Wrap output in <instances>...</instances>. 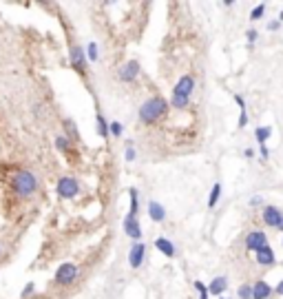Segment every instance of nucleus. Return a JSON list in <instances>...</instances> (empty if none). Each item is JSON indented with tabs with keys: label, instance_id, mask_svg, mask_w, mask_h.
Listing matches in <instances>:
<instances>
[{
	"label": "nucleus",
	"instance_id": "1",
	"mask_svg": "<svg viewBox=\"0 0 283 299\" xmlns=\"http://www.w3.org/2000/svg\"><path fill=\"white\" fill-rule=\"evenodd\" d=\"M9 186H11V193H14L16 197L27 199V197L36 195L38 186H40V180H38V175L33 173V171L22 169V171H16V173L11 175Z\"/></svg>",
	"mask_w": 283,
	"mask_h": 299
},
{
	"label": "nucleus",
	"instance_id": "2",
	"mask_svg": "<svg viewBox=\"0 0 283 299\" xmlns=\"http://www.w3.org/2000/svg\"><path fill=\"white\" fill-rule=\"evenodd\" d=\"M166 109H168V102H166L164 98L155 96L151 100H146V102L140 107V120L146 122V124H155L159 118L166 115Z\"/></svg>",
	"mask_w": 283,
	"mask_h": 299
},
{
	"label": "nucleus",
	"instance_id": "3",
	"mask_svg": "<svg viewBox=\"0 0 283 299\" xmlns=\"http://www.w3.org/2000/svg\"><path fill=\"white\" fill-rule=\"evenodd\" d=\"M55 193H58L60 199H73L80 195V182L73 175H62L55 184Z\"/></svg>",
	"mask_w": 283,
	"mask_h": 299
},
{
	"label": "nucleus",
	"instance_id": "4",
	"mask_svg": "<svg viewBox=\"0 0 283 299\" xmlns=\"http://www.w3.org/2000/svg\"><path fill=\"white\" fill-rule=\"evenodd\" d=\"M75 279H77V264H73V262L60 264L58 270H55V275H53V281L58 286H71Z\"/></svg>",
	"mask_w": 283,
	"mask_h": 299
},
{
	"label": "nucleus",
	"instance_id": "5",
	"mask_svg": "<svg viewBox=\"0 0 283 299\" xmlns=\"http://www.w3.org/2000/svg\"><path fill=\"white\" fill-rule=\"evenodd\" d=\"M69 62H71V66H73V69H75L80 76L86 73L88 60H86L84 49H82V47H77V44H71V47H69Z\"/></svg>",
	"mask_w": 283,
	"mask_h": 299
},
{
	"label": "nucleus",
	"instance_id": "6",
	"mask_svg": "<svg viewBox=\"0 0 283 299\" xmlns=\"http://www.w3.org/2000/svg\"><path fill=\"white\" fill-rule=\"evenodd\" d=\"M193 91H195V78H193V76H181L179 80H177L175 89H173V96L191 100V93Z\"/></svg>",
	"mask_w": 283,
	"mask_h": 299
},
{
	"label": "nucleus",
	"instance_id": "7",
	"mask_svg": "<svg viewBox=\"0 0 283 299\" xmlns=\"http://www.w3.org/2000/svg\"><path fill=\"white\" fill-rule=\"evenodd\" d=\"M144 259H146V244H144V242H135L131 246V251H129V264H131V268H140V266L144 264Z\"/></svg>",
	"mask_w": 283,
	"mask_h": 299
},
{
	"label": "nucleus",
	"instance_id": "8",
	"mask_svg": "<svg viewBox=\"0 0 283 299\" xmlns=\"http://www.w3.org/2000/svg\"><path fill=\"white\" fill-rule=\"evenodd\" d=\"M263 246H268V237H265L263 231H252V233H248V237H246V248H248V251L257 253L259 248H263Z\"/></svg>",
	"mask_w": 283,
	"mask_h": 299
},
{
	"label": "nucleus",
	"instance_id": "9",
	"mask_svg": "<svg viewBox=\"0 0 283 299\" xmlns=\"http://www.w3.org/2000/svg\"><path fill=\"white\" fill-rule=\"evenodd\" d=\"M118 76H120L122 82H133L137 76H140V62H137V60H129L126 64L120 66Z\"/></svg>",
	"mask_w": 283,
	"mask_h": 299
},
{
	"label": "nucleus",
	"instance_id": "10",
	"mask_svg": "<svg viewBox=\"0 0 283 299\" xmlns=\"http://www.w3.org/2000/svg\"><path fill=\"white\" fill-rule=\"evenodd\" d=\"M124 233L135 242H142V224L137 221L135 215H126L124 217Z\"/></svg>",
	"mask_w": 283,
	"mask_h": 299
},
{
	"label": "nucleus",
	"instance_id": "11",
	"mask_svg": "<svg viewBox=\"0 0 283 299\" xmlns=\"http://www.w3.org/2000/svg\"><path fill=\"white\" fill-rule=\"evenodd\" d=\"M281 215L283 210H279L276 206H263V221L265 226H272V229H276L281 221Z\"/></svg>",
	"mask_w": 283,
	"mask_h": 299
},
{
	"label": "nucleus",
	"instance_id": "12",
	"mask_svg": "<svg viewBox=\"0 0 283 299\" xmlns=\"http://www.w3.org/2000/svg\"><path fill=\"white\" fill-rule=\"evenodd\" d=\"M270 295H272V288L268 286V281L263 279H257L252 286V299H268Z\"/></svg>",
	"mask_w": 283,
	"mask_h": 299
},
{
	"label": "nucleus",
	"instance_id": "13",
	"mask_svg": "<svg viewBox=\"0 0 283 299\" xmlns=\"http://www.w3.org/2000/svg\"><path fill=\"white\" fill-rule=\"evenodd\" d=\"M155 248L162 255H166V257H175V244L170 240H166V237H157L155 240Z\"/></svg>",
	"mask_w": 283,
	"mask_h": 299
},
{
	"label": "nucleus",
	"instance_id": "14",
	"mask_svg": "<svg viewBox=\"0 0 283 299\" xmlns=\"http://www.w3.org/2000/svg\"><path fill=\"white\" fill-rule=\"evenodd\" d=\"M257 264L261 266H272L274 264V251L270 246H263L257 251Z\"/></svg>",
	"mask_w": 283,
	"mask_h": 299
},
{
	"label": "nucleus",
	"instance_id": "15",
	"mask_svg": "<svg viewBox=\"0 0 283 299\" xmlns=\"http://www.w3.org/2000/svg\"><path fill=\"white\" fill-rule=\"evenodd\" d=\"M148 215H151L153 221H164L166 219V210L159 202H155V199H151L148 202Z\"/></svg>",
	"mask_w": 283,
	"mask_h": 299
},
{
	"label": "nucleus",
	"instance_id": "16",
	"mask_svg": "<svg viewBox=\"0 0 283 299\" xmlns=\"http://www.w3.org/2000/svg\"><path fill=\"white\" fill-rule=\"evenodd\" d=\"M226 288H228V279H226V277H215L208 284V292L210 295H221Z\"/></svg>",
	"mask_w": 283,
	"mask_h": 299
},
{
	"label": "nucleus",
	"instance_id": "17",
	"mask_svg": "<svg viewBox=\"0 0 283 299\" xmlns=\"http://www.w3.org/2000/svg\"><path fill=\"white\" fill-rule=\"evenodd\" d=\"M62 124H64V131H66V133H62V135H66L71 142H77V140H80V133H77V126H75V122H73V120L66 118V120L62 122Z\"/></svg>",
	"mask_w": 283,
	"mask_h": 299
},
{
	"label": "nucleus",
	"instance_id": "18",
	"mask_svg": "<svg viewBox=\"0 0 283 299\" xmlns=\"http://www.w3.org/2000/svg\"><path fill=\"white\" fill-rule=\"evenodd\" d=\"M96 126H98V135L102 137V140H107V137H109V122H107V118H104L102 113H100V111L96 115Z\"/></svg>",
	"mask_w": 283,
	"mask_h": 299
},
{
	"label": "nucleus",
	"instance_id": "19",
	"mask_svg": "<svg viewBox=\"0 0 283 299\" xmlns=\"http://www.w3.org/2000/svg\"><path fill=\"white\" fill-rule=\"evenodd\" d=\"M71 146H73V142H71L66 135H58V137H55V148H58L60 153H71Z\"/></svg>",
	"mask_w": 283,
	"mask_h": 299
},
{
	"label": "nucleus",
	"instance_id": "20",
	"mask_svg": "<svg viewBox=\"0 0 283 299\" xmlns=\"http://www.w3.org/2000/svg\"><path fill=\"white\" fill-rule=\"evenodd\" d=\"M84 55H86V60H88V62H98V60H100L98 44H96V42H88V44H86V51H84Z\"/></svg>",
	"mask_w": 283,
	"mask_h": 299
},
{
	"label": "nucleus",
	"instance_id": "21",
	"mask_svg": "<svg viewBox=\"0 0 283 299\" xmlns=\"http://www.w3.org/2000/svg\"><path fill=\"white\" fill-rule=\"evenodd\" d=\"M219 195H221V184L217 182V184L213 186V191H210V195H208V206H210V208H215V206H217Z\"/></svg>",
	"mask_w": 283,
	"mask_h": 299
},
{
	"label": "nucleus",
	"instance_id": "22",
	"mask_svg": "<svg viewBox=\"0 0 283 299\" xmlns=\"http://www.w3.org/2000/svg\"><path fill=\"white\" fill-rule=\"evenodd\" d=\"M270 133H272V129H270V126H259V129L254 131V135H257V142H259V144H265V140L270 137Z\"/></svg>",
	"mask_w": 283,
	"mask_h": 299
},
{
	"label": "nucleus",
	"instance_id": "23",
	"mask_svg": "<svg viewBox=\"0 0 283 299\" xmlns=\"http://www.w3.org/2000/svg\"><path fill=\"white\" fill-rule=\"evenodd\" d=\"M129 195H131V210H129V215H135V217H137V188H129Z\"/></svg>",
	"mask_w": 283,
	"mask_h": 299
},
{
	"label": "nucleus",
	"instance_id": "24",
	"mask_svg": "<svg viewBox=\"0 0 283 299\" xmlns=\"http://www.w3.org/2000/svg\"><path fill=\"white\" fill-rule=\"evenodd\" d=\"M36 292V281H27V286L20 290V299H29Z\"/></svg>",
	"mask_w": 283,
	"mask_h": 299
},
{
	"label": "nucleus",
	"instance_id": "25",
	"mask_svg": "<svg viewBox=\"0 0 283 299\" xmlns=\"http://www.w3.org/2000/svg\"><path fill=\"white\" fill-rule=\"evenodd\" d=\"M109 135H113V137L122 135V122H109Z\"/></svg>",
	"mask_w": 283,
	"mask_h": 299
},
{
	"label": "nucleus",
	"instance_id": "26",
	"mask_svg": "<svg viewBox=\"0 0 283 299\" xmlns=\"http://www.w3.org/2000/svg\"><path fill=\"white\" fill-rule=\"evenodd\" d=\"M239 299H252V286H248V284H243L239 286Z\"/></svg>",
	"mask_w": 283,
	"mask_h": 299
},
{
	"label": "nucleus",
	"instance_id": "27",
	"mask_svg": "<svg viewBox=\"0 0 283 299\" xmlns=\"http://www.w3.org/2000/svg\"><path fill=\"white\" fill-rule=\"evenodd\" d=\"M263 11H265V5H257V7L252 9V14H250V18L252 20H259L263 16Z\"/></svg>",
	"mask_w": 283,
	"mask_h": 299
},
{
	"label": "nucleus",
	"instance_id": "28",
	"mask_svg": "<svg viewBox=\"0 0 283 299\" xmlns=\"http://www.w3.org/2000/svg\"><path fill=\"white\" fill-rule=\"evenodd\" d=\"M195 288H197V292H199V299H208V288L202 284V281H195Z\"/></svg>",
	"mask_w": 283,
	"mask_h": 299
},
{
	"label": "nucleus",
	"instance_id": "29",
	"mask_svg": "<svg viewBox=\"0 0 283 299\" xmlns=\"http://www.w3.org/2000/svg\"><path fill=\"white\" fill-rule=\"evenodd\" d=\"M124 158H126V162H135V158H137V153H135V148L131 146H126V153H124Z\"/></svg>",
	"mask_w": 283,
	"mask_h": 299
},
{
	"label": "nucleus",
	"instance_id": "30",
	"mask_svg": "<svg viewBox=\"0 0 283 299\" xmlns=\"http://www.w3.org/2000/svg\"><path fill=\"white\" fill-rule=\"evenodd\" d=\"M257 36H259V33L254 31V29H250V31H248V44H250V47H252L254 42H257Z\"/></svg>",
	"mask_w": 283,
	"mask_h": 299
},
{
	"label": "nucleus",
	"instance_id": "31",
	"mask_svg": "<svg viewBox=\"0 0 283 299\" xmlns=\"http://www.w3.org/2000/svg\"><path fill=\"white\" fill-rule=\"evenodd\" d=\"M268 155H270L268 146H265V144H261V158H263V160H268Z\"/></svg>",
	"mask_w": 283,
	"mask_h": 299
},
{
	"label": "nucleus",
	"instance_id": "32",
	"mask_svg": "<svg viewBox=\"0 0 283 299\" xmlns=\"http://www.w3.org/2000/svg\"><path fill=\"white\" fill-rule=\"evenodd\" d=\"M279 25H281V22H279V20L270 22V31H276V29H279Z\"/></svg>",
	"mask_w": 283,
	"mask_h": 299
},
{
	"label": "nucleus",
	"instance_id": "33",
	"mask_svg": "<svg viewBox=\"0 0 283 299\" xmlns=\"http://www.w3.org/2000/svg\"><path fill=\"white\" fill-rule=\"evenodd\" d=\"M276 292H279V295H283V279L279 281V284H276Z\"/></svg>",
	"mask_w": 283,
	"mask_h": 299
},
{
	"label": "nucleus",
	"instance_id": "34",
	"mask_svg": "<svg viewBox=\"0 0 283 299\" xmlns=\"http://www.w3.org/2000/svg\"><path fill=\"white\" fill-rule=\"evenodd\" d=\"M243 155H246V158H252L254 151H252V148H246V153H243Z\"/></svg>",
	"mask_w": 283,
	"mask_h": 299
},
{
	"label": "nucleus",
	"instance_id": "35",
	"mask_svg": "<svg viewBox=\"0 0 283 299\" xmlns=\"http://www.w3.org/2000/svg\"><path fill=\"white\" fill-rule=\"evenodd\" d=\"M279 231H283V215H281V221H279V226H276Z\"/></svg>",
	"mask_w": 283,
	"mask_h": 299
},
{
	"label": "nucleus",
	"instance_id": "36",
	"mask_svg": "<svg viewBox=\"0 0 283 299\" xmlns=\"http://www.w3.org/2000/svg\"><path fill=\"white\" fill-rule=\"evenodd\" d=\"M0 253H3V246H0Z\"/></svg>",
	"mask_w": 283,
	"mask_h": 299
}]
</instances>
